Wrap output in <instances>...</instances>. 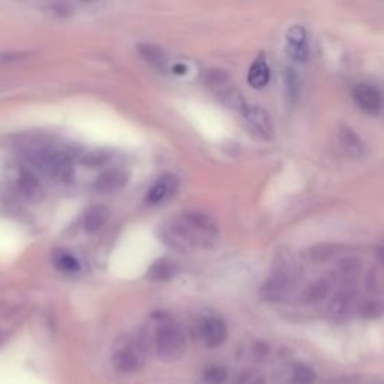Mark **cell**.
I'll return each mask as SVG.
<instances>
[{"instance_id":"cell-1","label":"cell","mask_w":384,"mask_h":384,"mask_svg":"<svg viewBox=\"0 0 384 384\" xmlns=\"http://www.w3.org/2000/svg\"><path fill=\"white\" fill-rule=\"evenodd\" d=\"M204 86L225 107L242 112L246 102L230 75L221 69H211L204 75Z\"/></svg>"},{"instance_id":"cell-2","label":"cell","mask_w":384,"mask_h":384,"mask_svg":"<svg viewBox=\"0 0 384 384\" xmlns=\"http://www.w3.org/2000/svg\"><path fill=\"white\" fill-rule=\"evenodd\" d=\"M157 355L166 362H174L186 353V336L182 329L176 324H164L158 327L153 339Z\"/></svg>"},{"instance_id":"cell-3","label":"cell","mask_w":384,"mask_h":384,"mask_svg":"<svg viewBox=\"0 0 384 384\" xmlns=\"http://www.w3.org/2000/svg\"><path fill=\"white\" fill-rule=\"evenodd\" d=\"M296 277L294 267L290 261L279 260L277 269L273 270L272 278L263 285L261 296L269 302H281L287 298L293 290Z\"/></svg>"},{"instance_id":"cell-4","label":"cell","mask_w":384,"mask_h":384,"mask_svg":"<svg viewBox=\"0 0 384 384\" xmlns=\"http://www.w3.org/2000/svg\"><path fill=\"white\" fill-rule=\"evenodd\" d=\"M180 221L190 227L192 232L201 239L203 245L212 244L215 236H218V223L213 216L201 211H188L180 216Z\"/></svg>"},{"instance_id":"cell-5","label":"cell","mask_w":384,"mask_h":384,"mask_svg":"<svg viewBox=\"0 0 384 384\" xmlns=\"http://www.w3.org/2000/svg\"><path fill=\"white\" fill-rule=\"evenodd\" d=\"M11 186L25 200H37L42 197V185L37 176L25 167H18L11 178Z\"/></svg>"},{"instance_id":"cell-6","label":"cell","mask_w":384,"mask_h":384,"mask_svg":"<svg viewBox=\"0 0 384 384\" xmlns=\"http://www.w3.org/2000/svg\"><path fill=\"white\" fill-rule=\"evenodd\" d=\"M353 100L362 112L369 116H378L381 113V93L376 86L369 83H359L353 91Z\"/></svg>"},{"instance_id":"cell-7","label":"cell","mask_w":384,"mask_h":384,"mask_svg":"<svg viewBox=\"0 0 384 384\" xmlns=\"http://www.w3.org/2000/svg\"><path fill=\"white\" fill-rule=\"evenodd\" d=\"M240 113H242V116L246 120V124L257 135H260L261 138H266V140H270L273 137V125H272V120H270L266 110H263L258 105H248L246 104L245 108Z\"/></svg>"},{"instance_id":"cell-8","label":"cell","mask_w":384,"mask_h":384,"mask_svg":"<svg viewBox=\"0 0 384 384\" xmlns=\"http://www.w3.org/2000/svg\"><path fill=\"white\" fill-rule=\"evenodd\" d=\"M200 335L207 347L216 348L227 341L228 329L221 318L207 317L200 324Z\"/></svg>"},{"instance_id":"cell-9","label":"cell","mask_w":384,"mask_h":384,"mask_svg":"<svg viewBox=\"0 0 384 384\" xmlns=\"http://www.w3.org/2000/svg\"><path fill=\"white\" fill-rule=\"evenodd\" d=\"M129 180V176L124 170H108L102 173L100 178L95 182V191L104 194V195H112L122 191Z\"/></svg>"},{"instance_id":"cell-10","label":"cell","mask_w":384,"mask_h":384,"mask_svg":"<svg viewBox=\"0 0 384 384\" xmlns=\"http://www.w3.org/2000/svg\"><path fill=\"white\" fill-rule=\"evenodd\" d=\"M287 54L296 62H305L308 58V37L302 26H293L287 32Z\"/></svg>"},{"instance_id":"cell-11","label":"cell","mask_w":384,"mask_h":384,"mask_svg":"<svg viewBox=\"0 0 384 384\" xmlns=\"http://www.w3.org/2000/svg\"><path fill=\"white\" fill-rule=\"evenodd\" d=\"M137 51L140 54V58L155 71L164 74L170 69L168 54L161 47L153 46V44H138Z\"/></svg>"},{"instance_id":"cell-12","label":"cell","mask_w":384,"mask_h":384,"mask_svg":"<svg viewBox=\"0 0 384 384\" xmlns=\"http://www.w3.org/2000/svg\"><path fill=\"white\" fill-rule=\"evenodd\" d=\"M178 188V179L171 174H166L159 178L155 183L150 186V190L146 195V200L149 204H159L166 201L168 197H171Z\"/></svg>"},{"instance_id":"cell-13","label":"cell","mask_w":384,"mask_h":384,"mask_svg":"<svg viewBox=\"0 0 384 384\" xmlns=\"http://www.w3.org/2000/svg\"><path fill=\"white\" fill-rule=\"evenodd\" d=\"M113 365L119 372H126L128 374V372H135L137 369H140L141 360L133 347L124 344L114 351Z\"/></svg>"},{"instance_id":"cell-14","label":"cell","mask_w":384,"mask_h":384,"mask_svg":"<svg viewBox=\"0 0 384 384\" xmlns=\"http://www.w3.org/2000/svg\"><path fill=\"white\" fill-rule=\"evenodd\" d=\"M341 251V246L332 245V244H320V245H314L308 246L306 249L302 251V257L303 260L314 263V265H320V263H326L335 256L339 254Z\"/></svg>"},{"instance_id":"cell-15","label":"cell","mask_w":384,"mask_h":384,"mask_svg":"<svg viewBox=\"0 0 384 384\" xmlns=\"http://www.w3.org/2000/svg\"><path fill=\"white\" fill-rule=\"evenodd\" d=\"M270 80V69L269 65L266 62V58L258 56L254 63L251 65L249 72H248V83L251 87H254V89H263V87H266L267 83Z\"/></svg>"},{"instance_id":"cell-16","label":"cell","mask_w":384,"mask_h":384,"mask_svg":"<svg viewBox=\"0 0 384 384\" xmlns=\"http://www.w3.org/2000/svg\"><path fill=\"white\" fill-rule=\"evenodd\" d=\"M110 209L105 206H95L84 215L83 227L89 234H95L108 223Z\"/></svg>"},{"instance_id":"cell-17","label":"cell","mask_w":384,"mask_h":384,"mask_svg":"<svg viewBox=\"0 0 384 384\" xmlns=\"http://www.w3.org/2000/svg\"><path fill=\"white\" fill-rule=\"evenodd\" d=\"M339 277L345 285H355L362 273V261L357 257H348L339 261L338 265Z\"/></svg>"},{"instance_id":"cell-18","label":"cell","mask_w":384,"mask_h":384,"mask_svg":"<svg viewBox=\"0 0 384 384\" xmlns=\"http://www.w3.org/2000/svg\"><path fill=\"white\" fill-rule=\"evenodd\" d=\"M339 140H341V145L350 157L362 158L365 155L364 143H362L357 134L353 133L350 128H341V131H339Z\"/></svg>"},{"instance_id":"cell-19","label":"cell","mask_w":384,"mask_h":384,"mask_svg":"<svg viewBox=\"0 0 384 384\" xmlns=\"http://www.w3.org/2000/svg\"><path fill=\"white\" fill-rule=\"evenodd\" d=\"M332 291V279L331 278H320L311 284L305 293V300L308 303H320L323 302L327 294Z\"/></svg>"},{"instance_id":"cell-20","label":"cell","mask_w":384,"mask_h":384,"mask_svg":"<svg viewBox=\"0 0 384 384\" xmlns=\"http://www.w3.org/2000/svg\"><path fill=\"white\" fill-rule=\"evenodd\" d=\"M176 273H178V266L168 260H159L149 269V279L152 281H170Z\"/></svg>"},{"instance_id":"cell-21","label":"cell","mask_w":384,"mask_h":384,"mask_svg":"<svg viewBox=\"0 0 384 384\" xmlns=\"http://www.w3.org/2000/svg\"><path fill=\"white\" fill-rule=\"evenodd\" d=\"M353 299H355V294H353V291H350V290H344V291L336 293L333 296V299L331 300V303H329V312H331L335 317L347 314L351 303H353Z\"/></svg>"},{"instance_id":"cell-22","label":"cell","mask_w":384,"mask_h":384,"mask_svg":"<svg viewBox=\"0 0 384 384\" xmlns=\"http://www.w3.org/2000/svg\"><path fill=\"white\" fill-rule=\"evenodd\" d=\"M54 265L63 273H77L80 270V261L77 260L69 252H59V254L54 257Z\"/></svg>"},{"instance_id":"cell-23","label":"cell","mask_w":384,"mask_h":384,"mask_svg":"<svg viewBox=\"0 0 384 384\" xmlns=\"http://www.w3.org/2000/svg\"><path fill=\"white\" fill-rule=\"evenodd\" d=\"M317 380V374L314 372V369L308 365H296L293 376H291V381L294 384H312Z\"/></svg>"},{"instance_id":"cell-24","label":"cell","mask_w":384,"mask_h":384,"mask_svg":"<svg viewBox=\"0 0 384 384\" xmlns=\"http://www.w3.org/2000/svg\"><path fill=\"white\" fill-rule=\"evenodd\" d=\"M203 380L207 384H224L227 380V371L221 366H212L204 371Z\"/></svg>"},{"instance_id":"cell-25","label":"cell","mask_w":384,"mask_h":384,"mask_svg":"<svg viewBox=\"0 0 384 384\" xmlns=\"http://www.w3.org/2000/svg\"><path fill=\"white\" fill-rule=\"evenodd\" d=\"M360 314L366 318H376L381 315V303L376 300H369L362 305Z\"/></svg>"},{"instance_id":"cell-26","label":"cell","mask_w":384,"mask_h":384,"mask_svg":"<svg viewBox=\"0 0 384 384\" xmlns=\"http://www.w3.org/2000/svg\"><path fill=\"white\" fill-rule=\"evenodd\" d=\"M105 161H107V155L102 152L89 153V155L83 159L86 166H89V167H100V166H102V164H105Z\"/></svg>"},{"instance_id":"cell-27","label":"cell","mask_w":384,"mask_h":384,"mask_svg":"<svg viewBox=\"0 0 384 384\" xmlns=\"http://www.w3.org/2000/svg\"><path fill=\"white\" fill-rule=\"evenodd\" d=\"M365 285L366 289L369 291H377L380 289V275L377 269H371L368 273H366V278H365Z\"/></svg>"},{"instance_id":"cell-28","label":"cell","mask_w":384,"mask_h":384,"mask_svg":"<svg viewBox=\"0 0 384 384\" xmlns=\"http://www.w3.org/2000/svg\"><path fill=\"white\" fill-rule=\"evenodd\" d=\"M249 384H265V380H263L261 377H258L254 381H249Z\"/></svg>"},{"instance_id":"cell-29","label":"cell","mask_w":384,"mask_h":384,"mask_svg":"<svg viewBox=\"0 0 384 384\" xmlns=\"http://www.w3.org/2000/svg\"><path fill=\"white\" fill-rule=\"evenodd\" d=\"M83 2H95V0H83Z\"/></svg>"},{"instance_id":"cell-30","label":"cell","mask_w":384,"mask_h":384,"mask_svg":"<svg viewBox=\"0 0 384 384\" xmlns=\"http://www.w3.org/2000/svg\"><path fill=\"white\" fill-rule=\"evenodd\" d=\"M0 341H2V332H0Z\"/></svg>"}]
</instances>
